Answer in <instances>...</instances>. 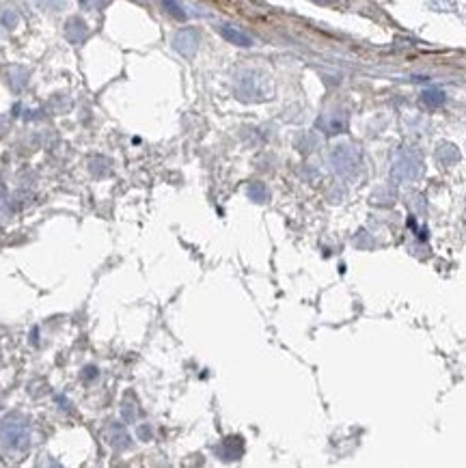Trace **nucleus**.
Wrapping results in <instances>:
<instances>
[{
    "mask_svg": "<svg viewBox=\"0 0 466 468\" xmlns=\"http://www.w3.org/2000/svg\"><path fill=\"white\" fill-rule=\"evenodd\" d=\"M33 447L30 423L22 414H9L0 421V453L7 460H22Z\"/></svg>",
    "mask_w": 466,
    "mask_h": 468,
    "instance_id": "1",
    "label": "nucleus"
},
{
    "mask_svg": "<svg viewBox=\"0 0 466 468\" xmlns=\"http://www.w3.org/2000/svg\"><path fill=\"white\" fill-rule=\"evenodd\" d=\"M235 93L244 102H262L272 95L270 80L255 69H246L235 80Z\"/></svg>",
    "mask_w": 466,
    "mask_h": 468,
    "instance_id": "2",
    "label": "nucleus"
},
{
    "mask_svg": "<svg viewBox=\"0 0 466 468\" xmlns=\"http://www.w3.org/2000/svg\"><path fill=\"white\" fill-rule=\"evenodd\" d=\"M330 164H332L337 175L352 177V175L359 173V168H361V151L350 143H342V145H337L332 149Z\"/></svg>",
    "mask_w": 466,
    "mask_h": 468,
    "instance_id": "3",
    "label": "nucleus"
},
{
    "mask_svg": "<svg viewBox=\"0 0 466 468\" xmlns=\"http://www.w3.org/2000/svg\"><path fill=\"white\" fill-rule=\"evenodd\" d=\"M173 48H175L182 57H186V59L194 57V54H197V48H199V30H197V28H182L180 33H175V37H173Z\"/></svg>",
    "mask_w": 466,
    "mask_h": 468,
    "instance_id": "4",
    "label": "nucleus"
},
{
    "mask_svg": "<svg viewBox=\"0 0 466 468\" xmlns=\"http://www.w3.org/2000/svg\"><path fill=\"white\" fill-rule=\"evenodd\" d=\"M417 173H419V158L408 156V153H402L400 160H397L395 166H393V175H395L400 182H406V180H412Z\"/></svg>",
    "mask_w": 466,
    "mask_h": 468,
    "instance_id": "5",
    "label": "nucleus"
},
{
    "mask_svg": "<svg viewBox=\"0 0 466 468\" xmlns=\"http://www.w3.org/2000/svg\"><path fill=\"white\" fill-rule=\"evenodd\" d=\"M63 33H65V39L69 41V44L78 46V44H82V41L89 37V26H87V22H84L82 18H69L65 22V30Z\"/></svg>",
    "mask_w": 466,
    "mask_h": 468,
    "instance_id": "6",
    "label": "nucleus"
},
{
    "mask_svg": "<svg viewBox=\"0 0 466 468\" xmlns=\"http://www.w3.org/2000/svg\"><path fill=\"white\" fill-rule=\"evenodd\" d=\"M221 35L229 41V44H233V46H238V48H250L255 41H252V37L248 35V33H244L242 28H238V26H233V24H223L221 28Z\"/></svg>",
    "mask_w": 466,
    "mask_h": 468,
    "instance_id": "7",
    "label": "nucleus"
},
{
    "mask_svg": "<svg viewBox=\"0 0 466 468\" xmlns=\"http://www.w3.org/2000/svg\"><path fill=\"white\" fill-rule=\"evenodd\" d=\"M346 117H339V115H328L320 119V127L326 134H339L346 130Z\"/></svg>",
    "mask_w": 466,
    "mask_h": 468,
    "instance_id": "8",
    "label": "nucleus"
},
{
    "mask_svg": "<svg viewBox=\"0 0 466 468\" xmlns=\"http://www.w3.org/2000/svg\"><path fill=\"white\" fill-rule=\"evenodd\" d=\"M242 451H244V445H242V438H227L225 443H223V447L219 449V453H221V457L223 460H238L240 455H242Z\"/></svg>",
    "mask_w": 466,
    "mask_h": 468,
    "instance_id": "9",
    "label": "nucleus"
},
{
    "mask_svg": "<svg viewBox=\"0 0 466 468\" xmlns=\"http://www.w3.org/2000/svg\"><path fill=\"white\" fill-rule=\"evenodd\" d=\"M445 100H447V95H445L441 89H426V91L421 93V102L426 104V106H430V108H438V106H443Z\"/></svg>",
    "mask_w": 466,
    "mask_h": 468,
    "instance_id": "10",
    "label": "nucleus"
},
{
    "mask_svg": "<svg viewBox=\"0 0 466 468\" xmlns=\"http://www.w3.org/2000/svg\"><path fill=\"white\" fill-rule=\"evenodd\" d=\"M162 7H164V11H166L168 16L175 18V20H180V22L188 20L186 9L182 7V3H177V0H162Z\"/></svg>",
    "mask_w": 466,
    "mask_h": 468,
    "instance_id": "11",
    "label": "nucleus"
},
{
    "mask_svg": "<svg viewBox=\"0 0 466 468\" xmlns=\"http://www.w3.org/2000/svg\"><path fill=\"white\" fill-rule=\"evenodd\" d=\"M18 20H20V16L13 11V9H5L3 13H0V24H3L5 28H16V24H18Z\"/></svg>",
    "mask_w": 466,
    "mask_h": 468,
    "instance_id": "12",
    "label": "nucleus"
},
{
    "mask_svg": "<svg viewBox=\"0 0 466 468\" xmlns=\"http://www.w3.org/2000/svg\"><path fill=\"white\" fill-rule=\"evenodd\" d=\"M78 3H80L82 9H87V11H98V9L106 7L108 0H78Z\"/></svg>",
    "mask_w": 466,
    "mask_h": 468,
    "instance_id": "13",
    "label": "nucleus"
},
{
    "mask_svg": "<svg viewBox=\"0 0 466 468\" xmlns=\"http://www.w3.org/2000/svg\"><path fill=\"white\" fill-rule=\"evenodd\" d=\"M248 194H250L252 199H255V201H266V199H268V190H266V186H262V184L250 186Z\"/></svg>",
    "mask_w": 466,
    "mask_h": 468,
    "instance_id": "14",
    "label": "nucleus"
},
{
    "mask_svg": "<svg viewBox=\"0 0 466 468\" xmlns=\"http://www.w3.org/2000/svg\"><path fill=\"white\" fill-rule=\"evenodd\" d=\"M320 5H330V3H339V0H315Z\"/></svg>",
    "mask_w": 466,
    "mask_h": 468,
    "instance_id": "15",
    "label": "nucleus"
}]
</instances>
